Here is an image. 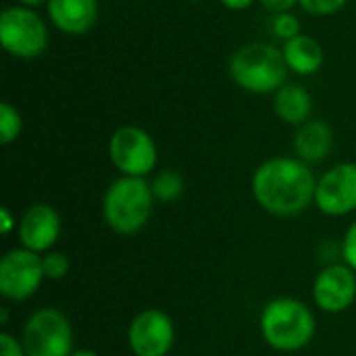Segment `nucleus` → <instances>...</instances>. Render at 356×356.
<instances>
[{
	"label": "nucleus",
	"mask_w": 356,
	"mask_h": 356,
	"mask_svg": "<svg viewBox=\"0 0 356 356\" xmlns=\"http://www.w3.org/2000/svg\"><path fill=\"white\" fill-rule=\"evenodd\" d=\"M317 179L311 167L292 156L265 161L252 175L254 200L271 215L292 217L315 202Z\"/></svg>",
	"instance_id": "f257e3e1"
},
{
	"label": "nucleus",
	"mask_w": 356,
	"mask_h": 356,
	"mask_svg": "<svg viewBox=\"0 0 356 356\" xmlns=\"http://www.w3.org/2000/svg\"><path fill=\"white\" fill-rule=\"evenodd\" d=\"M229 79L250 94H275L288 83V65L282 48L267 42L240 46L227 63Z\"/></svg>",
	"instance_id": "f03ea898"
},
{
	"label": "nucleus",
	"mask_w": 356,
	"mask_h": 356,
	"mask_svg": "<svg viewBox=\"0 0 356 356\" xmlns=\"http://www.w3.org/2000/svg\"><path fill=\"white\" fill-rule=\"evenodd\" d=\"M152 200V186L146 181V177L121 175L108 186L104 194V221L113 232L121 236H131L140 232L150 219Z\"/></svg>",
	"instance_id": "7ed1b4c3"
},
{
	"label": "nucleus",
	"mask_w": 356,
	"mask_h": 356,
	"mask_svg": "<svg viewBox=\"0 0 356 356\" xmlns=\"http://www.w3.org/2000/svg\"><path fill=\"white\" fill-rule=\"evenodd\" d=\"M261 334L271 348L294 353L313 340L315 317L296 298H275L261 313Z\"/></svg>",
	"instance_id": "20e7f679"
},
{
	"label": "nucleus",
	"mask_w": 356,
	"mask_h": 356,
	"mask_svg": "<svg viewBox=\"0 0 356 356\" xmlns=\"http://www.w3.org/2000/svg\"><path fill=\"white\" fill-rule=\"evenodd\" d=\"M0 42L6 54L31 60L46 52L50 42L48 23L27 6H6L0 15Z\"/></svg>",
	"instance_id": "39448f33"
},
{
	"label": "nucleus",
	"mask_w": 356,
	"mask_h": 356,
	"mask_svg": "<svg viewBox=\"0 0 356 356\" xmlns=\"http://www.w3.org/2000/svg\"><path fill=\"white\" fill-rule=\"evenodd\" d=\"M108 159L121 175L146 177L156 167L159 150L146 129L123 125L115 129L108 140Z\"/></svg>",
	"instance_id": "423d86ee"
},
{
	"label": "nucleus",
	"mask_w": 356,
	"mask_h": 356,
	"mask_svg": "<svg viewBox=\"0 0 356 356\" xmlns=\"http://www.w3.org/2000/svg\"><path fill=\"white\" fill-rule=\"evenodd\" d=\"M21 344L27 356H71L73 334L69 319L58 309L35 311L23 327Z\"/></svg>",
	"instance_id": "0eeeda50"
},
{
	"label": "nucleus",
	"mask_w": 356,
	"mask_h": 356,
	"mask_svg": "<svg viewBox=\"0 0 356 356\" xmlns=\"http://www.w3.org/2000/svg\"><path fill=\"white\" fill-rule=\"evenodd\" d=\"M44 277L42 257L27 248H15L0 261V294L6 300H27L38 292Z\"/></svg>",
	"instance_id": "6e6552de"
},
{
	"label": "nucleus",
	"mask_w": 356,
	"mask_h": 356,
	"mask_svg": "<svg viewBox=\"0 0 356 356\" xmlns=\"http://www.w3.org/2000/svg\"><path fill=\"white\" fill-rule=\"evenodd\" d=\"M315 204L332 217L356 211V163L334 165L317 179Z\"/></svg>",
	"instance_id": "1a4fd4ad"
},
{
	"label": "nucleus",
	"mask_w": 356,
	"mask_h": 356,
	"mask_svg": "<svg viewBox=\"0 0 356 356\" xmlns=\"http://www.w3.org/2000/svg\"><path fill=\"white\" fill-rule=\"evenodd\" d=\"M173 340V321L159 309L142 311L127 330V344L136 356H167Z\"/></svg>",
	"instance_id": "9d476101"
},
{
	"label": "nucleus",
	"mask_w": 356,
	"mask_h": 356,
	"mask_svg": "<svg viewBox=\"0 0 356 356\" xmlns=\"http://www.w3.org/2000/svg\"><path fill=\"white\" fill-rule=\"evenodd\" d=\"M313 298L325 313H342L356 298V275L348 265L323 269L313 286Z\"/></svg>",
	"instance_id": "9b49d317"
},
{
	"label": "nucleus",
	"mask_w": 356,
	"mask_h": 356,
	"mask_svg": "<svg viewBox=\"0 0 356 356\" xmlns=\"http://www.w3.org/2000/svg\"><path fill=\"white\" fill-rule=\"evenodd\" d=\"M60 236V217L50 204H33L19 221V240L31 252H48Z\"/></svg>",
	"instance_id": "f8f14e48"
},
{
	"label": "nucleus",
	"mask_w": 356,
	"mask_h": 356,
	"mask_svg": "<svg viewBox=\"0 0 356 356\" xmlns=\"http://www.w3.org/2000/svg\"><path fill=\"white\" fill-rule=\"evenodd\" d=\"M98 0H48L46 15L65 35H83L98 21Z\"/></svg>",
	"instance_id": "ddd939ff"
},
{
	"label": "nucleus",
	"mask_w": 356,
	"mask_h": 356,
	"mask_svg": "<svg viewBox=\"0 0 356 356\" xmlns=\"http://www.w3.org/2000/svg\"><path fill=\"white\" fill-rule=\"evenodd\" d=\"M334 148V129L321 119H309L298 125L294 134V152L296 159L309 163H319L330 156Z\"/></svg>",
	"instance_id": "4468645a"
},
{
	"label": "nucleus",
	"mask_w": 356,
	"mask_h": 356,
	"mask_svg": "<svg viewBox=\"0 0 356 356\" xmlns=\"http://www.w3.org/2000/svg\"><path fill=\"white\" fill-rule=\"evenodd\" d=\"M282 52H284L288 69L300 77L315 75L323 67V60H325L323 46L313 35H307V33H300L284 42Z\"/></svg>",
	"instance_id": "2eb2a0df"
},
{
	"label": "nucleus",
	"mask_w": 356,
	"mask_h": 356,
	"mask_svg": "<svg viewBox=\"0 0 356 356\" xmlns=\"http://www.w3.org/2000/svg\"><path fill=\"white\" fill-rule=\"evenodd\" d=\"M273 111L288 125H302L311 119L313 96L300 83H284L273 94Z\"/></svg>",
	"instance_id": "dca6fc26"
},
{
	"label": "nucleus",
	"mask_w": 356,
	"mask_h": 356,
	"mask_svg": "<svg viewBox=\"0 0 356 356\" xmlns=\"http://www.w3.org/2000/svg\"><path fill=\"white\" fill-rule=\"evenodd\" d=\"M152 194L163 202H175L184 194V179L175 171H161L152 179Z\"/></svg>",
	"instance_id": "f3484780"
},
{
	"label": "nucleus",
	"mask_w": 356,
	"mask_h": 356,
	"mask_svg": "<svg viewBox=\"0 0 356 356\" xmlns=\"http://www.w3.org/2000/svg\"><path fill=\"white\" fill-rule=\"evenodd\" d=\"M23 129V117L21 113L10 104V102H2L0 104V144L8 146L13 144Z\"/></svg>",
	"instance_id": "a211bd4d"
},
{
	"label": "nucleus",
	"mask_w": 356,
	"mask_h": 356,
	"mask_svg": "<svg viewBox=\"0 0 356 356\" xmlns=\"http://www.w3.org/2000/svg\"><path fill=\"white\" fill-rule=\"evenodd\" d=\"M300 29H302L300 19L292 13H280V15H273V19H271V31L282 42H288V40L300 35L302 33Z\"/></svg>",
	"instance_id": "6ab92c4d"
},
{
	"label": "nucleus",
	"mask_w": 356,
	"mask_h": 356,
	"mask_svg": "<svg viewBox=\"0 0 356 356\" xmlns=\"http://www.w3.org/2000/svg\"><path fill=\"white\" fill-rule=\"evenodd\" d=\"M348 0H298V6L313 17H332L340 13Z\"/></svg>",
	"instance_id": "aec40b11"
},
{
	"label": "nucleus",
	"mask_w": 356,
	"mask_h": 356,
	"mask_svg": "<svg viewBox=\"0 0 356 356\" xmlns=\"http://www.w3.org/2000/svg\"><path fill=\"white\" fill-rule=\"evenodd\" d=\"M42 265L48 280H63L69 273V259L60 252H48L46 257H42Z\"/></svg>",
	"instance_id": "412c9836"
},
{
	"label": "nucleus",
	"mask_w": 356,
	"mask_h": 356,
	"mask_svg": "<svg viewBox=\"0 0 356 356\" xmlns=\"http://www.w3.org/2000/svg\"><path fill=\"white\" fill-rule=\"evenodd\" d=\"M342 259L344 263L356 271V221L346 229L344 240H342Z\"/></svg>",
	"instance_id": "4be33fe9"
},
{
	"label": "nucleus",
	"mask_w": 356,
	"mask_h": 356,
	"mask_svg": "<svg viewBox=\"0 0 356 356\" xmlns=\"http://www.w3.org/2000/svg\"><path fill=\"white\" fill-rule=\"evenodd\" d=\"M0 356H27L23 344H19L10 334H0Z\"/></svg>",
	"instance_id": "5701e85b"
},
{
	"label": "nucleus",
	"mask_w": 356,
	"mask_h": 356,
	"mask_svg": "<svg viewBox=\"0 0 356 356\" xmlns=\"http://www.w3.org/2000/svg\"><path fill=\"white\" fill-rule=\"evenodd\" d=\"M259 4L273 15H280V13H292L298 0H259Z\"/></svg>",
	"instance_id": "b1692460"
},
{
	"label": "nucleus",
	"mask_w": 356,
	"mask_h": 356,
	"mask_svg": "<svg viewBox=\"0 0 356 356\" xmlns=\"http://www.w3.org/2000/svg\"><path fill=\"white\" fill-rule=\"evenodd\" d=\"M227 10H234V13H242V10H246V8H250L254 2H259V0H219Z\"/></svg>",
	"instance_id": "393cba45"
},
{
	"label": "nucleus",
	"mask_w": 356,
	"mask_h": 356,
	"mask_svg": "<svg viewBox=\"0 0 356 356\" xmlns=\"http://www.w3.org/2000/svg\"><path fill=\"white\" fill-rule=\"evenodd\" d=\"M0 215H2L0 232L6 236V234H10V229H13V217H10V213H8V209H2V211H0Z\"/></svg>",
	"instance_id": "a878e982"
},
{
	"label": "nucleus",
	"mask_w": 356,
	"mask_h": 356,
	"mask_svg": "<svg viewBox=\"0 0 356 356\" xmlns=\"http://www.w3.org/2000/svg\"><path fill=\"white\" fill-rule=\"evenodd\" d=\"M19 6H27V8H35V6H42L46 4L48 0H15Z\"/></svg>",
	"instance_id": "bb28decb"
},
{
	"label": "nucleus",
	"mask_w": 356,
	"mask_h": 356,
	"mask_svg": "<svg viewBox=\"0 0 356 356\" xmlns=\"http://www.w3.org/2000/svg\"><path fill=\"white\" fill-rule=\"evenodd\" d=\"M71 356H98L94 350H75Z\"/></svg>",
	"instance_id": "cd10ccee"
},
{
	"label": "nucleus",
	"mask_w": 356,
	"mask_h": 356,
	"mask_svg": "<svg viewBox=\"0 0 356 356\" xmlns=\"http://www.w3.org/2000/svg\"><path fill=\"white\" fill-rule=\"evenodd\" d=\"M6 319H8V313H6V309H2V313H0V323H6Z\"/></svg>",
	"instance_id": "c85d7f7f"
},
{
	"label": "nucleus",
	"mask_w": 356,
	"mask_h": 356,
	"mask_svg": "<svg viewBox=\"0 0 356 356\" xmlns=\"http://www.w3.org/2000/svg\"><path fill=\"white\" fill-rule=\"evenodd\" d=\"M186 2H200V0H186Z\"/></svg>",
	"instance_id": "c756f323"
}]
</instances>
